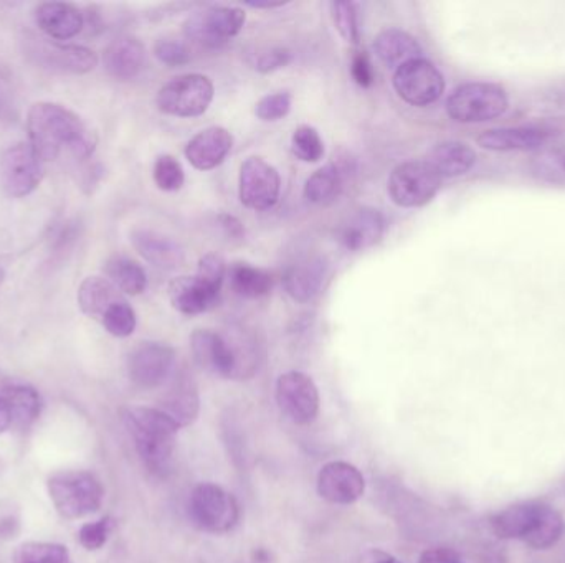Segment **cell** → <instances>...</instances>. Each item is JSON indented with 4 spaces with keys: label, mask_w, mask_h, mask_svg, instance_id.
<instances>
[{
    "label": "cell",
    "mask_w": 565,
    "mask_h": 563,
    "mask_svg": "<svg viewBox=\"0 0 565 563\" xmlns=\"http://www.w3.org/2000/svg\"><path fill=\"white\" fill-rule=\"evenodd\" d=\"M332 22L341 33L342 39L352 45H358L361 40L359 29L358 6L354 2H331Z\"/></svg>",
    "instance_id": "f35d334b"
},
{
    "label": "cell",
    "mask_w": 565,
    "mask_h": 563,
    "mask_svg": "<svg viewBox=\"0 0 565 563\" xmlns=\"http://www.w3.org/2000/svg\"><path fill=\"white\" fill-rule=\"evenodd\" d=\"M277 403L295 425H309L319 413V390L302 372L282 373L277 382Z\"/></svg>",
    "instance_id": "4fadbf2b"
},
{
    "label": "cell",
    "mask_w": 565,
    "mask_h": 563,
    "mask_svg": "<svg viewBox=\"0 0 565 563\" xmlns=\"http://www.w3.org/2000/svg\"><path fill=\"white\" fill-rule=\"evenodd\" d=\"M154 55L168 66H182L191 62V52L184 43L174 39H161L156 42Z\"/></svg>",
    "instance_id": "b9f144b4"
},
{
    "label": "cell",
    "mask_w": 565,
    "mask_h": 563,
    "mask_svg": "<svg viewBox=\"0 0 565 563\" xmlns=\"http://www.w3.org/2000/svg\"><path fill=\"white\" fill-rule=\"evenodd\" d=\"M394 88L405 102L424 108L441 98L445 79L434 63L417 58L395 69Z\"/></svg>",
    "instance_id": "8fae6325"
},
{
    "label": "cell",
    "mask_w": 565,
    "mask_h": 563,
    "mask_svg": "<svg viewBox=\"0 0 565 563\" xmlns=\"http://www.w3.org/2000/svg\"><path fill=\"white\" fill-rule=\"evenodd\" d=\"M43 178V161L30 142L10 145L0 154V188L12 198L32 194Z\"/></svg>",
    "instance_id": "30bf717a"
},
{
    "label": "cell",
    "mask_w": 565,
    "mask_h": 563,
    "mask_svg": "<svg viewBox=\"0 0 565 563\" xmlns=\"http://www.w3.org/2000/svg\"><path fill=\"white\" fill-rule=\"evenodd\" d=\"M491 531L504 541H523L536 551H547L563 539V516L544 505L531 501L511 506L491 518Z\"/></svg>",
    "instance_id": "3957f363"
},
{
    "label": "cell",
    "mask_w": 565,
    "mask_h": 563,
    "mask_svg": "<svg viewBox=\"0 0 565 563\" xmlns=\"http://www.w3.org/2000/svg\"><path fill=\"white\" fill-rule=\"evenodd\" d=\"M365 479L355 466L332 462L322 466L318 475V492L331 505H354L364 496Z\"/></svg>",
    "instance_id": "2e32d148"
},
{
    "label": "cell",
    "mask_w": 565,
    "mask_h": 563,
    "mask_svg": "<svg viewBox=\"0 0 565 563\" xmlns=\"http://www.w3.org/2000/svg\"><path fill=\"white\" fill-rule=\"evenodd\" d=\"M106 277L121 293L138 296L148 286V274L141 264L128 257H113L105 267Z\"/></svg>",
    "instance_id": "d6a6232c"
},
{
    "label": "cell",
    "mask_w": 565,
    "mask_h": 563,
    "mask_svg": "<svg viewBox=\"0 0 565 563\" xmlns=\"http://www.w3.org/2000/svg\"><path fill=\"white\" fill-rule=\"evenodd\" d=\"M118 301H122L121 293H119L118 288H116L108 278L88 277L79 284V310H82L86 316L102 320L106 311H108L113 304L118 303Z\"/></svg>",
    "instance_id": "f1b7e54d"
},
{
    "label": "cell",
    "mask_w": 565,
    "mask_h": 563,
    "mask_svg": "<svg viewBox=\"0 0 565 563\" xmlns=\"http://www.w3.org/2000/svg\"><path fill=\"white\" fill-rule=\"evenodd\" d=\"M102 323L111 336L128 337L135 333L138 320H136L135 310L122 300L113 304V306L106 311L105 316L102 317Z\"/></svg>",
    "instance_id": "8d00e7d4"
},
{
    "label": "cell",
    "mask_w": 565,
    "mask_h": 563,
    "mask_svg": "<svg viewBox=\"0 0 565 563\" xmlns=\"http://www.w3.org/2000/svg\"><path fill=\"white\" fill-rule=\"evenodd\" d=\"M418 563H463L460 555L451 549H430L422 554L420 562Z\"/></svg>",
    "instance_id": "bcb514c9"
},
{
    "label": "cell",
    "mask_w": 565,
    "mask_h": 563,
    "mask_svg": "<svg viewBox=\"0 0 565 563\" xmlns=\"http://www.w3.org/2000/svg\"><path fill=\"white\" fill-rule=\"evenodd\" d=\"M344 169L335 162H329L324 167L318 169L311 177L306 181V201L315 205H331L338 201L344 188Z\"/></svg>",
    "instance_id": "4dcf8cb0"
},
{
    "label": "cell",
    "mask_w": 565,
    "mask_h": 563,
    "mask_svg": "<svg viewBox=\"0 0 565 563\" xmlns=\"http://www.w3.org/2000/svg\"><path fill=\"white\" fill-rule=\"evenodd\" d=\"M49 495L65 519H82L102 508L105 489L88 472H62L49 479Z\"/></svg>",
    "instance_id": "277c9868"
},
{
    "label": "cell",
    "mask_w": 565,
    "mask_h": 563,
    "mask_svg": "<svg viewBox=\"0 0 565 563\" xmlns=\"http://www.w3.org/2000/svg\"><path fill=\"white\" fill-rule=\"evenodd\" d=\"M109 76L119 82H131L145 68L146 48L135 36H121L109 43L103 55Z\"/></svg>",
    "instance_id": "d4e9b609"
},
{
    "label": "cell",
    "mask_w": 565,
    "mask_h": 563,
    "mask_svg": "<svg viewBox=\"0 0 565 563\" xmlns=\"http://www.w3.org/2000/svg\"><path fill=\"white\" fill-rule=\"evenodd\" d=\"M218 220H221L222 227L225 228V231H227L232 238L244 237V227H242V224L237 218L231 217V215H221Z\"/></svg>",
    "instance_id": "f907efd6"
},
{
    "label": "cell",
    "mask_w": 565,
    "mask_h": 563,
    "mask_svg": "<svg viewBox=\"0 0 565 563\" xmlns=\"http://www.w3.org/2000/svg\"><path fill=\"white\" fill-rule=\"evenodd\" d=\"M441 187V175L428 161H408L392 171L387 192L398 207L415 208L427 205Z\"/></svg>",
    "instance_id": "9c48e42d"
},
{
    "label": "cell",
    "mask_w": 565,
    "mask_h": 563,
    "mask_svg": "<svg viewBox=\"0 0 565 563\" xmlns=\"http://www.w3.org/2000/svg\"><path fill=\"white\" fill-rule=\"evenodd\" d=\"M427 161L434 165L441 178H454L467 174L473 167L477 154L465 142L445 141L431 149Z\"/></svg>",
    "instance_id": "83f0119b"
},
{
    "label": "cell",
    "mask_w": 565,
    "mask_h": 563,
    "mask_svg": "<svg viewBox=\"0 0 565 563\" xmlns=\"http://www.w3.org/2000/svg\"><path fill=\"white\" fill-rule=\"evenodd\" d=\"M171 387L166 392L162 407L159 410L171 416L179 429L192 425L198 420L199 410H201V399H199L198 386L188 373H172Z\"/></svg>",
    "instance_id": "7402d4cb"
},
{
    "label": "cell",
    "mask_w": 565,
    "mask_h": 563,
    "mask_svg": "<svg viewBox=\"0 0 565 563\" xmlns=\"http://www.w3.org/2000/svg\"><path fill=\"white\" fill-rule=\"evenodd\" d=\"M26 53L43 68L73 75H85L98 66V55L82 45H58L49 40L29 39Z\"/></svg>",
    "instance_id": "9a60e30c"
},
{
    "label": "cell",
    "mask_w": 565,
    "mask_h": 563,
    "mask_svg": "<svg viewBox=\"0 0 565 563\" xmlns=\"http://www.w3.org/2000/svg\"><path fill=\"white\" fill-rule=\"evenodd\" d=\"M507 91L493 83H465L447 101V112L458 122H484L504 115Z\"/></svg>",
    "instance_id": "8992f818"
},
{
    "label": "cell",
    "mask_w": 565,
    "mask_h": 563,
    "mask_svg": "<svg viewBox=\"0 0 565 563\" xmlns=\"http://www.w3.org/2000/svg\"><path fill=\"white\" fill-rule=\"evenodd\" d=\"M385 218L375 208H361L339 228V241L349 251L374 247L385 234Z\"/></svg>",
    "instance_id": "ffe728a7"
},
{
    "label": "cell",
    "mask_w": 565,
    "mask_h": 563,
    "mask_svg": "<svg viewBox=\"0 0 565 563\" xmlns=\"http://www.w3.org/2000/svg\"><path fill=\"white\" fill-rule=\"evenodd\" d=\"M550 136L551 132L540 126L490 129L478 138V144L490 151H533L543 148Z\"/></svg>",
    "instance_id": "484cf974"
},
{
    "label": "cell",
    "mask_w": 565,
    "mask_h": 563,
    "mask_svg": "<svg viewBox=\"0 0 565 563\" xmlns=\"http://www.w3.org/2000/svg\"><path fill=\"white\" fill-rule=\"evenodd\" d=\"M247 6L248 7H254V9H277V7H282V6H286L285 2H278V3H274V2H247Z\"/></svg>",
    "instance_id": "f5cc1de1"
},
{
    "label": "cell",
    "mask_w": 565,
    "mask_h": 563,
    "mask_svg": "<svg viewBox=\"0 0 565 563\" xmlns=\"http://www.w3.org/2000/svg\"><path fill=\"white\" fill-rule=\"evenodd\" d=\"M20 532V521L13 512L0 515V541L17 538Z\"/></svg>",
    "instance_id": "c3c4849f"
},
{
    "label": "cell",
    "mask_w": 565,
    "mask_h": 563,
    "mask_svg": "<svg viewBox=\"0 0 565 563\" xmlns=\"http://www.w3.org/2000/svg\"><path fill=\"white\" fill-rule=\"evenodd\" d=\"M111 531V518H103L99 519V521L89 522V524H85L79 529V544H82L86 551H99V549L108 542Z\"/></svg>",
    "instance_id": "60d3db41"
},
{
    "label": "cell",
    "mask_w": 565,
    "mask_h": 563,
    "mask_svg": "<svg viewBox=\"0 0 565 563\" xmlns=\"http://www.w3.org/2000/svg\"><path fill=\"white\" fill-rule=\"evenodd\" d=\"M326 271H328V263L324 258H306L286 270L282 286L296 303H309L321 291Z\"/></svg>",
    "instance_id": "44dd1931"
},
{
    "label": "cell",
    "mask_w": 565,
    "mask_h": 563,
    "mask_svg": "<svg viewBox=\"0 0 565 563\" xmlns=\"http://www.w3.org/2000/svg\"><path fill=\"white\" fill-rule=\"evenodd\" d=\"M292 59V53L289 52L288 48H271L268 52L262 53L258 56L257 63H255V68L260 73H271L277 72V69L285 68L286 65H289Z\"/></svg>",
    "instance_id": "f6af8a7d"
},
{
    "label": "cell",
    "mask_w": 565,
    "mask_h": 563,
    "mask_svg": "<svg viewBox=\"0 0 565 563\" xmlns=\"http://www.w3.org/2000/svg\"><path fill=\"white\" fill-rule=\"evenodd\" d=\"M244 25L245 12L241 7L212 6L185 20L184 35L204 48H221L237 36Z\"/></svg>",
    "instance_id": "ba28073f"
},
{
    "label": "cell",
    "mask_w": 565,
    "mask_h": 563,
    "mask_svg": "<svg viewBox=\"0 0 565 563\" xmlns=\"http://www.w3.org/2000/svg\"><path fill=\"white\" fill-rule=\"evenodd\" d=\"M189 516L201 531L225 534L237 526L241 506L237 499L221 486L202 483L191 492Z\"/></svg>",
    "instance_id": "5b68a950"
},
{
    "label": "cell",
    "mask_w": 565,
    "mask_h": 563,
    "mask_svg": "<svg viewBox=\"0 0 565 563\" xmlns=\"http://www.w3.org/2000/svg\"><path fill=\"white\" fill-rule=\"evenodd\" d=\"M214 99V83L205 75L175 76L159 89L156 105L166 115L195 118L204 115Z\"/></svg>",
    "instance_id": "52a82bcc"
},
{
    "label": "cell",
    "mask_w": 565,
    "mask_h": 563,
    "mask_svg": "<svg viewBox=\"0 0 565 563\" xmlns=\"http://www.w3.org/2000/svg\"><path fill=\"white\" fill-rule=\"evenodd\" d=\"M156 185L164 192H175L184 185L185 174L174 155H159L152 169Z\"/></svg>",
    "instance_id": "74e56055"
},
{
    "label": "cell",
    "mask_w": 565,
    "mask_h": 563,
    "mask_svg": "<svg viewBox=\"0 0 565 563\" xmlns=\"http://www.w3.org/2000/svg\"><path fill=\"white\" fill-rule=\"evenodd\" d=\"M231 286L238 296L247 300H260L274 290V277L264 268L250 263H234L227 271Z\"/></svg>",
    "instance_id": "1f68e13d"
},
{
    "label": "cell",
    "mask_w": 565,
    "mask_h": 563,
    "mask_svg": "<svg viewBox=\"0 0 565 563\" xmlns=\"http://www.w3.org/2000/svg\"><path fill=\"white\" fill-rule=\"evenodd\" d=\"M13 563H72L65 545L25 542L12 555Z\"/></svg>",
    "instance_id": "e575fe53"
},
{
    "label": "cell",
    "mask_w": 565,
    "mask_h": 563,
    "mask_svg": "<svg viewBox=\"0 0 565 563\" xmlns=\"http://www.w3.org/2000/svg\"><path fill=\"white\" fill-rule=\"evenodd\" d=\"M355 563H398L387 552L379 551V549H371V551H365L361 557L358 559Z\"/></svg>",
    "instance_id": "681fc988"
},
{
    "label": "cell",
    "mask_w": 565,
    "mask_h": 563,
    "mask_svg": "<svg viewBox=\"0 0 565 563\" xmlns=\"http://www.w3.org/2000/svg\"><path fill=\"white\" fill-rule=\"evenodd\" d=\"M374 52L384 65L398 68L422 58V46L415 36L401 29L382 30L374 40Z\"/></svg>",
    "instance_id": "4316f807"
},
{
    "label": "cell",
    "mask_w": 565,
    "mask_h": 563,
    "mask_svg": "<svg viewBox=\"0 0 565 563\" xmlns=\"http://www.w3.org/2000/svg\"><path fill=\"white\" fill-rule=\"evenodd\" d=\"M531 174L544 184L565 185V151L547 149L534 155Z\"/></svg>",
    "instance_id": "836d02e7"
},
{
    "label": "cell",
    "mask_w": 565,
    "mask_h": 563,
    "mask_svg": "<svg viewBox=\"0 0 565 563\" xmlns=\"http://www.w3.org/2000/svg\"><path fill=\"white\" fill-rule=\"evenodd\" d=\"M232 148H234V138L231 132L221 126H212L198 132L189 141L185 158L199 171H212L225 161Z\"/></svg>",
    "instance_id": "d6986e66"
},
{
    "label": "cell",
    "mask_w": 565,
    "mask_h": 563,
    "mask_svg": "<svg viewBox=\"0 0 565 563\" xmlns=\"http://www.w3.org/2000/svg\"><path fill=\"white\" fill-rule=\"evenodd\" d=\"M291 151L299 161L318 162L324 155V142L311 126H299L292 132Z\"/></svg>",
    "instance_id": "d590c367"
},
{
    "label": "cell",
    "mask_w": 565,
    "mask_h": 563,
    "mask_svg": "<svg viewBox=\"0 0 565 563\" xmlns=\"http://www.w3.org/2000/svg\"><path fill=\"white\" fill-rule=\"evenodd\" d=\"M351 76L355 85L361 88H371L374 85L375 72L371 56L365 50H354L351 58Z\"/></svg>",
    "instance_id": "ee69618b"
},
{
    "label": "cell",
    "mask_w": 565,
    "mask_h": 563,
    "mask_svg": "<svg viewBox=\"0 0 565 563\" xmlns=\"http://www.w3.org/2000/svg\"><path fill=\"white\" fill-rule=\"evenodd\" d=\"M198 277L209 281L214 286H224L225 277H227V267H225L224 258L215 253L205 255L199 261Z\"/></svg>",
    "instance_id": "7bdbcfd3"
},
{
    "label": "cell",
    "mask_w": 565,
    "mask_h": 563,
    "mask_svg": "<svg viewBox=\"0 0 565 563\" xmlns=\"http://www.w3.org/2000/svg\"><path fill=\"white\" fill-rule=\"evenodd\" d=\"M35 23L50 39L70 40L82 32L85 19L73 3L45 2L35 9Z\"/></svg>",
    "instance_id": "603a6c76"
},
{
    "label": "cell",
    "mask_w": 565,
    "mask_h": 563,
    "mask_svg": "<svg viewBox=\"0 0 565 563\" xmlns=\"http://www.w3.org/2000/svg\"><path fill=\"white\" fill-rule=\"evenodd\" d=\"M9 410H7L6 400H3V397L0 396V435H2L3 432H7V430H9Z\"/></svg>",
    "instance_id": "816d5d0a"
},
{
    "label": "cell",
    "mask_w": 565,
    "mask_h": 563,
    "mask_svg": "<svg viewBox=\"0 0 565 563\" xmlns=\"http://www.w3.org/2000/svg\"><path fill=\"white\" fill-rule=\"evenodd\" d=\"M131 243L139 255L159 270H175L185 261V251L178 241L152 230H135Z\"/></svg>",
    "instance_id": "cb8c5ba5"
},
{
    "label": "cell",
    "mask_w": 565,
    "mask_h": 563,
    "mask_svg": "<svg viewBox=\"0 0 565 563\" xmlns=\"http://www.w3.org/2000/svg\"><path fill=\"white\" fill-rule=\"evenodd\" d=\"M125 422L146 468L152 475L166 478L174 465L178 423L162 410L149 407L126 410Z\"/></svg>",
    "instance_id": "7a4b0ae2"
},
{
    "label": "cell",
    "mask_w": 565,
    "mask_h": 563,
    "mask_svg": "<svg viewBox=\"0 0 565 563\" xmlns=\"http://www.w3.org/2000/svg\"><path fill=\"white\" fill-rule=\"evenodd\" d=\"M281 177L274 165L262 158H248L238 177V197L252 210L264 212L280 198Z\"/></svg>",
    "instance_id": "7c38bea8"
},
{
    "label": "cell",
    "mask_w": 565,
    "mask_h": 563,
    "mask_svg": "<svg viewBox=\"0 0 565 563\" xmlns=\"http://www.w3.org/2000/svg\"><path fill=\"white\" fill-rule=\"evenodd\" d=\"M222 288L201 277H179L169 284V300L174 310L188 316L207 313L221 303Z\"/></svg>",
    "instance_id": "ac0fdd59"
},
{
    "label": "cell",
    "mask_w": 565,
    "mask_h": 563,
    "mask_svg": "<svg viewBox=\"0 0 565 563\" xmlns=\"http://www.w3.org/2000/svg\"><path fill=\"white\" fill-rule=\"evenodd\" d=\"M191 350L195 364L215 376L232 379L237 377V357L234 347L221 334L198 329L191 336Z\"/></svg>",
    "instance_id": "e0dca14e"
},
{
    "label": "cell",
    "mask_w": 565,
    "mask_h": 563,
    "mask_svg": "<svg viewBox=\"0 0 565 563\" xmlns=\"http://www.w3.org/2000/svg\"><path fill=\"white\" fill-rule=\"evenodd\" d=\"M174 349L166 344L142 343L129 354V377L141 389L164 386L174 373Z\"/></svg>",
    "instance_id": "5bb4252c"
},
{
    "label": "cell",
    "mask_w": 565,
    "mask_h": 563,
    "mask_svg": "<svg viewBox=\"0 0 565 563\" xmlns=\"http://www.w3.org/2000/svg\"><path fill=\"white\" fill-rule=\"evenodd\" d=\"M12 118H15L13 95L9 86H7V83L0 78V119H2V121H10Z\"/></svg>",
    "instance_id": "7dc6e473"
},
{
    "label": "cell",
    "mask_w": 565,
    "mask_h": 563,
    "mask_svg": "<svg viewBox=\"0 0 565 563\" xmlns=\"http://www.w3.org/2000/svg\"><path fill=\"white\" fill-rule=\"evenodd\" d=\"M26 129L30 145L43 162L56 161L63 152L85 161L95 152L96 136L66 106L35 102L26 115Z\"/></svg>",
    "instance_id": "6da1fadb"
},
{
    "label": "cell",
    "mask_w": 565,
    "mask_h": 563,
    "mask_svg": "<svg viewBox=\"0 0 565 563\" xmlns=\"http://www.w3.org/2000/svg\"><path fill=\"white\" fill-rule=\"evenodd\" d=\"M292 98L288 91H278L274 95L264 96L260 101L257 102L255 108V115L262 119V121H278V119L285 118L291 109Z\"/></svg>",
    "instance_id": "ab89813d"
},
{
    "label": "cell",
    "mask_w": 565,
    "mask_h": 563,
    "mask_svg": "<svg viewBox=\"0 0 565 563\" xmlns=\"http://www.w3.org/2000/svg\"><path fill=\"white\" fill-rule=\"evenodd\" d=\"M9 410L10 425L26 430L39 420L42 413V399L39 392L29 386L7 387L2 393Z\"/></svg>",
    "instance_id": "f546056e"
}]
</instances>
